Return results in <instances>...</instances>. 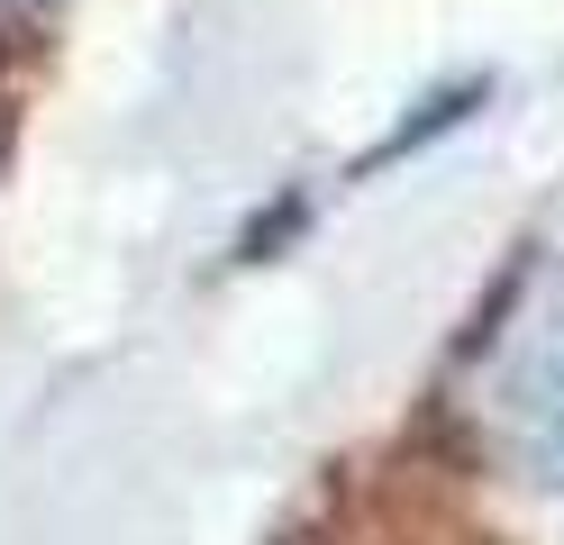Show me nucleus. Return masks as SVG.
<instances>
[{
  "mask_svg": "<svg viewBox=\"0 0 564 545\" xmlns=\"http://www.w3.org/2000/svg\"><path fill=\"white\" fill-rule=\"evenodd\" d=\"M501 410H510L519 446L538 455L546 472H564V282H555L546 318L519 327V346L501 363Z\"/></svg>",
  "mask_w": 564,
  "mask_h": 545,
  "instance_id": "obj_1",
  "label": "nucleus"
}]
</instances>
